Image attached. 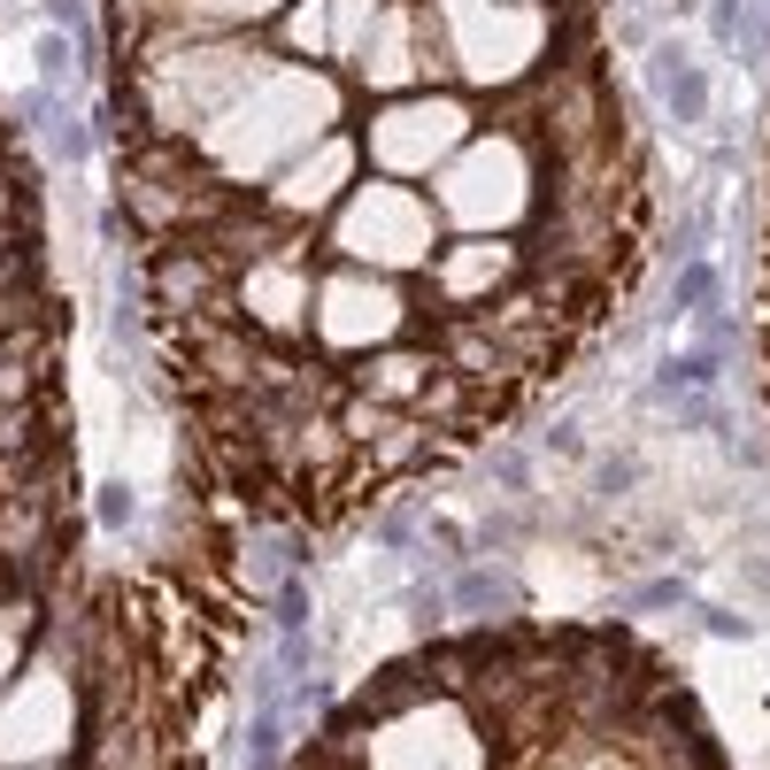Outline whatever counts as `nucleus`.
I'll use <instances>...</instances> for the list:
<instances>
[{
  "mask_svg": "<svg viewBox=\"0 0 770 770\" xmlns=\"http://www.w3.org/2000/svg\"><path fill=\"white\" fill-rule=\"evenodd\" d=\"M647 70H655V93H663L670 124H701V116H709V78L686 62V47H678V39H663Z\"/></svg>",
  "mask_w": 770,
  "mask_h": 770,
  "instance_id": "nucleus-1",
  "label": "nucleus"
},
{
  "mask_svg": "<svg viewBox=\"0 0 770 770\" xmlns=\"http://www.w3.org/2000/svg\"><path fill=\"white\" fill-rule=\"evenodd\" d=\"M509 602H516V578L493 563H470L448 578V616H509Z\"/></svg>",
  "mask_w": 770,
  "mask_h": 770,
  "instance_id": "nucleus-2",
  "label": "nucleus"
},
{
  "mask_svg": "<svg viewBox=\"0 0 770 770\" xmlns=\"http://www.w3.org/2000/svg\"><path fill=\"white\" fill-rule=\"evenodd\" d=\"M717 301H725V286H717V270L694 255V263L678 270V286H670V308H678V316H694V324H709V316H717Z\"/></svg>",
  "mask_w": 770,
  "mask_h": 770,
  "instance_id": "nucleus-3",
  "label": "nucleus"
},
{
  "mask_svg": "<svg viewBox=\"0 0 770 770\" xmlns=\"http://www.w3.org/2000/svg\"><path fill=\"white\" fill-rule=\"evenodd\" d=\"M39 70H47V93H62L70 70H78V47H70L62 31H47V39H39Z\"/></svg>",
  "mask_w": 770,
  "mask_h": 770,
  "instance_id": "nucleus-4",
  "label": "nucleus"
},
{
  "mask_svg": "<svg viewBox=\"0 0 770 770\" xmlns=\"http://www.w3.org/2000/svg\"><path fill=\"white\" fill-rule=\"evenodd\" d=\"M678 594H686L678 578H647V586H632V609H670Z\"/></svg>",
  "mask_w": 770,
  "mask_h": 770,
  "instance_id": "nucleus-5",
  "label": "nucleus"
},
{
  "mask_svg": "<svg viewBox=\"0 0 770 770\" xmlns=\"http://www.w3.org/2000/svg\"><path fill=\"white\" fill-rule=\"evenodd\" d=\"M101 524H132V485H101Z\"/></svg>",
  "mask_w": 770,
  "mask_h": 770,
  "instance_id": "nucleus-6",
  "label": "nucleus"
},
{
  "mask_svg": "<svg viewBox=\"0 0 770 770\" xmlns=\"http://www.w3.org/2000/svg\"><path fill=\"white\" fill-rule=\"evenodd\" d=\"M701 624H709L717 639H748V624H740V616H732V609H701Z\"/></svg>",
  "mask_w": 770,
  "mask_h": 770,
  "instance_id": "nucleus-7",
  "label": "nucleus"
},
{
  "mask_svg": "<svg viewBox=\"0 0 770 770\" xmlns=\"http://www.w3.org/2000/svg\"><path fill=\"white\" fill-rule=\"evenodd\" d=\"M594 485H602V493H616V485H632V462H624V455H609L602 470H594Z\"/></svg>",
  "mask_w": 770,
  "mask_h": 770,
  "instance_id": "nucleus-8",
  "label": "nucleus"
},
{
  "mask_svg": "<svg viewBox=\"0 0 770 770\" xmlns=\"http://www.w3.org/2000/svg\"><path fill=\"white\" fill-rule=\"evenodd\" d=\"M47 16H54L62 31H85V0H47Z\"/></svg>",
  "mask_w": 770,
  "mask_h": 770,
  "instance_id": "nucleus-9",
  "label": "nucleus"
}]
</instances>
